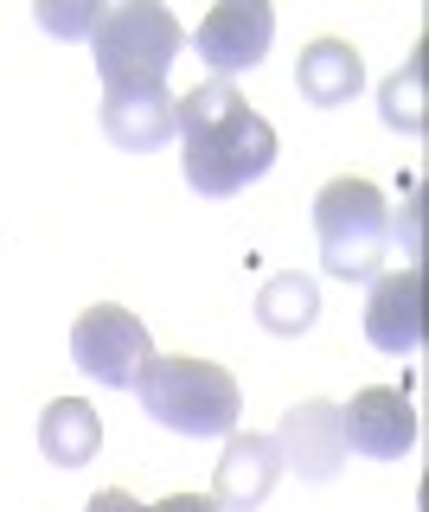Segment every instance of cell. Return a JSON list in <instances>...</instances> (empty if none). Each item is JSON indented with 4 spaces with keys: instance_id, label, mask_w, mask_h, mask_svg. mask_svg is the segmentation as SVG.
I'll return each instance as SVG.
<instances>
[{
    "instance_id": "6da1fadb",
    "label": "cell",
    "mask_w": 429,
    "mask_h": 512,
    "mask_svg": "<svg viewBox=\"0 0 429 512\" xmlns=\"http://www.w3.org/2000/svg\"><path fill=\"white\" fill-rule=\"evenodd\" d=\"M173 135L186 141V186L199 199H231L276 167V128L244 103L231 84H199L173 103Z\"/></svg>"
},
{
    "instance_id": "7a4b0ae2",
    "label": "cell",
    "mask_w": 429,
    "mask_h": 512,
    "mask_svg": "<svg viewBox=\"0 0 429 512\" xmlns=\"http://www.w3.org/2000/svg\"><path fill=\"white\" fill-rule=\"evenodd\" d=\"M135 397L148 410V423L173 429V436H231L237 410H244V391L225 365L193 359V352H154L135 378Z\"/></svg>"
},
{
    "instance_id": "3957f363",
    "label": "cell",
    "mask_w": 429,
    "mask_h": 512,
    "mask_svg": "<svg viewBox=\"0 0 429 512\" xmlns=\"http://www.w3.org/2000/svg\"><path fill=\"white\" fill-rule=\"evenodd\" d=\"M180 52H186V26L161 0L103 7L97 32H90V58H97L103 90H167V71Z\"/></svg>"
},
{
    "instance_id": "277c9868",
    "label": "cell",
    "mask_w": 429,
    "mask_h": 512,
    "mask_svg": "<svg viewBox=\"0 0 429 512\" xmlns=\"http://www.w3.org/2000/svg\"><path fill=\"white\" fill-rule=\"evenodd\" d=\"M314 237L321 263L340 282H372L378 263L391 256V212L372 180H327L314 199Z\"/></svg>"
},
{
    "instance_id": "5b68a950",
    "label": "cell",
    "mask_w": 429,
    "mask_h": 512,
    "mask_svg": "<svg viewBox=\"0 0 429 512\" xmlns=\"http://www.w3.org/2000/svg\"><path fill=\"white\" fill-rule=\"evenodd\" d=\"M71 359H77V372H90L97 384H109V391H135V378H141V365L154 359V346H148L141 314L116 308V301H97V308H84L77 327H71Z\"/></svg>"
},
{
    "instance_id": "8992f818",
    "label": "cell",
    "mask_w": 429,
    "mask_h": 512,
    "mask_svg": "<svg viewBox=\"0 0 429 512\" xmlns=\"http://www.w3.org/2000/svg\"><path fill=\"white\" fill-rule=\"evenodd\" d=\"M269 32H276V13H269L263 0H218V7L199 20L193 45H199L205 71H212L218 84H231L237 71H257V64H263Z\"/></svg>"
},
{
    "instance_id": "52a82bcc",
    "label": "cell",
    "mask_w": 429,
    "mask_h": 512,
    "mask_svg": "<svg viewBox=\"0 0 429 512\" xmlns=\"http://www.w3.org/2000/svg\"><path fill=\"white\" fill-rule=\"evenodd\" d=\"M340 429H346V455L365 461H404L417 448V410L391 384H372L353 404H340Z\"/></svg>"
},
{
    "instance_id": "ba28073f",
    "label": "cell",
    "mask_w": 429,
    "mask_h": 512,
    "mask_svg": "<svg viewBox=\"0 0 429 512\" xmlns=\"http://www.w3.org/2000/svg\"><path fill=\"white\" fill-rule=\"evenodd\" d=\"M276 455H282V468H295L301 480H333V474L346 468V429H340V404H327V397H308V404L282 410Z\"/></svg>"
},
{
    "instance_id": "9c48e42d",
    "label": "cell",
    "mask_w": 429,
    "mask_h": 512,
    "mask_svg": "<svg viewBox=\"0 0 429 512\" xmlns=\"http://www.w3.org/2000/svg\"><path fill=\"white\" fill-rule=\"evenodd\" d=\"M365 340L391 359H410L423 346V276L417 269H391V276L372 282V301H365Z\"/></svg>"
},
{
    "instance_id": "30bf717a",
    "label": "cell",
    "mask_w": 429,
    "mask_h": 512,
    "mask_svg": "<svg viewBox=\"0 0 429 512\" xmlns=\"http://www.w3.org/2000/svg\"><path fill=\"white\" fill-rule=\"evenodd\" d=\"M282 474V455H276V436H257V429H231L225 455H218V474H212V500L218 512H257L269 500Z\"/></svg>"
},
{
    "instance_id": "8fae6325",
    "label": "cell",
    "mask_w": 429,
    "mask_h": 512,
    "mask_svg": "<svg viewBox=\"0 0 429 512\" xmlns=\"http://www.w3.org/2000/svg\"><path fill=\"white\" fill-rule=\"evenodd\" d=\"M173 103L167 90H103V135L122 154H154L161 141H173Z\"/></svg>"
},
{
    "instance_id": "7c38bea8",
    "label": "cell",
    "mask_w": 429,
    "mask_h": 512,
    "mask_svg": "<svg viewBox=\"0 0 429 512\" xmlns=\"http://www.w3.org/2000/svg\"><path fill=\"white\" fill-rule=\"evenodd\" d=\"M295 84H301V96H308L314 109H340V103L359 96L365 64H359V52L346 39H314L308 52H301V64H295Z\"/></svg>"
},
{
    "instance_id": "4fadbf2b",
    "label": "cell",
    "mask_w": 429,
    "mask_h": 512,
    "mask_svg": "<svg viewBox=\"0 0 429 512\" xmlns=\"http://www.w3.org/2000/svg\"><path fill=\"white\" fill-rule=\"evenodd\" d=\"M39 448L52 468H84V461H97L103 448V423L97 410L84 404V397H58V404H45L39 416Z\"/></svg>"
},
{
    "instance_id": "5bb4252c",
    "label": "cell",
    "mask_w": 429,
    "mask_h": 512,
    "mask_svg": "<svg viewBox=\"0 0 429 512\" xmlns=\"http://www.w3.org/2000/svg\"><path fill=\"white\" fill-rule=\"evenodd\" d=\"M314 314H321V295H314V282L301 276V269H282V276H269L257 288V320H263L269 333H282V340L308 333Z\"/></svg>"
},
{
    "instance_id": "9a60e30c",
    "label": "cell",
    "mask_w": 429,
    "mask_h": 512,
    "mask_svg": "<svg viewBox=\"0 0 429 512\" xmlns=\"http://www.w3.org/2000/svg\"><path fill=\"white\" fill-rule=\"evenodd\" d=\"M378 116H385V128H397V135H423V128H429V109H423V58H410L404 71L378 90Z\"/></svg>"
},
{
    "instance_id": "2e32d148",
    "label": "cell",
    "mask_w": 429,
    "mask_h": 512,
    "mask_svg": "<svg viewBox=\"0 0 429 512\" xmlns=\"http://www.w3.org/2000/svg\"><path fill=\"white\" fill-rule=\"evenodd\" d=\"M97 20H103V7L90 0V7H52V0H39V26L45 32H97Z\"/></svg>"
},
{
    "instance_id": "e0dca14e",
    "label": "cell",
    "mask_w": 429,
    "mask_h": 512,
    "mask_svg": "<svg viewBox=\"0 0 429 512\" xmlns=\"http://www.w3.org/2000/svg\"><path fill=\"white\" fill-rule=\"evenodd\" d=\"M417 205H423V186H410V205H404V218L391 224V237L404 244V256H417Z\"/></svg>"
},
{
    "instance_id": "ac0fdd59",
    "label": "cell",
    "mask_w": 429,
    "mask_h": 512,
    "mask_svg": "<svg viewBox=\"0 0 429 512\" xmlns=\"http://www.w3.org/2000/svg\"><path fill=\"white\" fill-rule=\"evenodd\" d=\"M84 512H148V506H141L135 493H122V487H103V493H90Z\"/></svg>"
},
{
    "instance_id": "d6986e66",
    "label": "cell",
    "mask_w": 429,
    "mask_h": 512,
    "mask_svg": "<svg viewBox=\"0 0 429 512\" xmlns=\"http://www.w3.org/2000/svg\"><path fill=\"white\" fill-rule=\"evenodd\" d=\"M148 512H218V500H212V493H173V500L148 506Z\"/></svg>"
}]
</instances>
